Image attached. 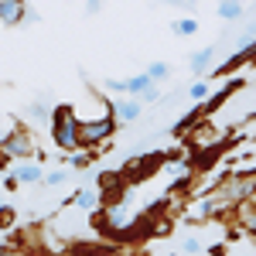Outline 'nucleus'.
I'll list each match as a JSON object with an SVG mask.
<instances>
[{
    "instance_id": "1",
    "label": "nucleus",
    "mask_w": 256,
    "mask_h": 256,
    "mask_svg": "<svg viewBox=\"0 0 256 256\" xmlns=\"http://www.w3.org/2000/svg\"><path fill=\"white\" fill-rule=\"evenodd\" d=\"M48 123H52V140H55V147L65 150V154H76V150H79V123H82V120L76 116V110H72V106H55Z\"/></svg>"
},
{
    "instance_id": "2",
    "label": "nucleus",
    "mask_w": 256,
    "mask_h": 256,
    "mask_svg": "<svg viewBox=\"0 0 256 256\" xmlns=\"http://www.w3.org/2000/svg\"><path fill=\"white\" fill-rule=\"evenodd\" d=\"M0 158L28 160V158H41V150H34V137H31L28 126H14L7 137L0 140Z\"/></svg>"
},
{
    "instance_id": "3",
    "label": "nucleus",
    "mask_w": 256,
    "mask_h": 256,
    "mask_svg": "<svg viewBox=\"0 0 256 256\" xmlns=\"http://www.w3.org/2000/svg\"><path fill=\"white\" fill-rule=\"evenodd\" d=\"M116 134V120L113 116H99V120H86L79 123V150H92L102 147L106 140Z\"/></svg>"
},
{
    "instance_id": "4",
    "label": "nucleus",
    "mask_w": 256,
    "mask_h": 256,
    "mask_svg": "<svg viewBox=\"0 0 256 256\" xmlns=\"http://www.w3.org/2000/svg\"><path fill=\"white\" fill-rule=\"evenodd\" d=\"M106 218H110V226H113V229L126 232V229L137 222V212H134L126 202H110V205H106Z\"/></svg>"
},
{
    "instance_id": "5",
    "label": "nucleus",
    "mask_w": 256,
    "mask_h": 256,
    "mask_svg": "<svg viewBox=\"0 0 256 256\" xmlns=\"http://www.w3.org/2000/svg\"><path fill=\"white\" fill-rule=\"evenodd\" d=\"M28 20V4L20 0H0V28H18Z\"/></svg>"
},
{
    "instance_id": "6",
    "label": "nucleus",
    "mask_w": 256,
    "mask_h": 256,
    "mask_svg": "<svg viewBox=\"0 0 256 256\" xmlns=\"http://www.w3.org/2000/svg\"><path fill=\"white\" fill-rule=\"evenodd\" d=\"M140 113H144V106L137 99H113L110 102V116L116 123H134V120H140Z\"/></svg>"
},
{
    "instance_id": "7",
    "label": "nucleus",
    "mask_w": 256,
    "mask_h": 256,
    "mask_svg": "<svg viewBox=\"0 0 256 256\" xmlns=\"http://www.w3.org/2000/svg\"><path fill=\"white\" fill-rule=\"evenodd\" d=\"M7 178H10L14 184H38L41 178H44V171H41V164H34V160H20V164L10 168Z\"/></svg>"
},
{
    "instance_id": "8",
    "label": "nucleus",
    "mask_w": 256,
    "mask_h": 256,
    "mask_svg": "<svg viewBox=\"0 0 256 256\" xmlns=\"http://www.w3.org/2000/svg\"><path fill=\"white\" fill-rule=\"evenodd\" d=\"M229 216L236 218V236H246V232H253L256 229V212H253V198L250 202H239L236 208L229 212Z\"/></svg>"
},
{
    "instance_id": "9",
    "label": "nucleus",
    "mask_w": 256,
    "mask_h": 256,
    "mask_svg": "<svg viewBox=\"0 0 256 256\" xmlns=\"http://www.w3.org/2000/svg\"><path fill=\"white\" fill-rule=\"evenodd\" d=\"M164 171L174 178L178 188H184V184L195 178V168H192V160H181V158H178V160H168V164H164Z\"/></svg>"
},
{
    "instance_id": "10",
    "label": "nucleus",
    "mask_w": 256,
    "mask_h": 256,
    "mask_svg": "<svg viewBox=\"0 0 256 256\" xmlns=\"http://www.w3.org/2000/svg\"><path fill=\"white\" fill-rule=\"evenodd\" d=\"M24 116L28 123H48L52 120V106H48V96H38L28 102V110H24Z\"/></svg>"
},
{
    "instance_id": "11",
    "label": "nucleus",
    "mask_w": 256,
    "mask_h": 256,
    "mask_svg": "<svg viewBox=\"0 0 256 256\" xmlns=\"http://www.w3.org/2000/svg\"><path fill=\"white\" fill-rule=\"evenodd\" d=\"M76 208H82V212H92V208H99V188H92V184H86V188H79L76 192Z\"/></svg>"
},
{
    "instance_id": "12",
    "label": "nucleus",
    "mask_w": 256,
    "mask_h": 256,
    "mask_svg": "<svg viewBox=\"0 0 256 256\" xmlns=\"http://www.w3.org/2000/svg\"><path fill=\"white\" fill-rule=\"evenodd\" d=\"M242 10H246V7H242L239 0H222V4H216V14H218L222 20H229V24L242 18Z\"/></svg>"
},
{
    "instance_id": "13",
    "label": "nucleus",
    "mask_w": 256,
    "mask_h": 256,
    "mask_svg": "<svg viewBox=\"0 0 256 256\" xmlns=\"http://www.w3.org/2000/svg\"><path fill=\"white\" fill-rule=\"evenodd\" d=\"M212 58H216V48H202V52H195V55L188 58V68H192L195 76H202V72L212 65Z\"/></svg>"
},
{
    "instance_id": "14",
    "label": "nucleus",
    "mask_w": 256,
    "mask_h": 256,
    "mask_svg": "<svg viewBox=\"0 0 256 256\" xmlns=\"http://www.w3.org/2000/svg\"><path fill=\"white\" fill-rule=\"evenodd\" d=\"M171 31H174L178 38H192V34L198 31V20H195V18H174Z\"/></svg>"
},
{
    "instance_id": "15",
    "label": "nucleus",
    "mask_w": 256,
    "mask_h": 256,
    "mask_svg": "<svg viewBox=\"0 0 256 256\" xmlns=\"http://www.w3.org/2000/svg\"><path fill=\"white\" fill-rule=\"evenodd\" d=\"M144 76H147V79H150V82H154V86H158V82H164V79H168V76H171V65H168V62H150Z\"/></svg>"
},
{
    "instance_id": "16",
    "label": "nucleus",
    "mask_w": 256,
    "mask_h": 256,
    "mask_svg": "<svg viewBox=\"0 0 256 256\" xmlns=\"http://www.w3.org/2000/svg\"><path fill=\"white\" fill-rule=\"evenodd\" d=\"M147 86H154V82H150V79H147V76H144V72H140V76H130V79H126V92H130V96L137 99L140 92L147 89Z\"/></svg>"
},
{
    "instance_id": "17",
    "label": "nucleus",
    "mask_w": 256,
    "mask_h": 256,
    "mask_svg": "<svg viewBox=\"0 0 256 256\" xmlns=\"http://www.w3.org/2000/svg\"><path fill=\"white\" fill-rule=\"evenodd\" d=\"M62 158L68 160V164H72L76 171H82V168H89V164H92V154H89V150H76V154H62Z\"/></svg>"
},
{
    "instance_id": "18",
    "label": "nucleus",
    "mask_w": 256,
    "mask_h": 256,
    "mask_svg": "<svg viewBox=\"0 0 256 256\" xmlns=\"http://www.w3.org/2000/svg\"><path fill=\"white\" fill-rule=\"evenodd\" d=\"M181 253H184V256H198V253H202V242H198L195 236H184V239H181Z\"/></svg>"
},
{
    "instance_id": "19",
    "label": "nucleus",
    "mask_w": 256,
    "mask_h": 256,
    "mask_svg": "<svg viewBox=\"0 0 256 256\" xmlns=\"http://www.w3.org/2000/svg\"><path fill=\"white\" fill-rule=\"evenodd\" d=\"M188 96L202 102V99L208 96V82H202V79H198V82H192V86H188Z\"/></svg>"
},
{
    "instance_id": "20",
    "label": "nucleus",
    "mask_w": 256,
    "mask_h": 256,
    "mask_svg": "<svg viewBox=\"0 0 256 256\" xmlns=\"http://www.w3.org/2000/svg\"><path fill=\"white\" fill-rule=\"evenodd\" d=\"M41 181H44L48 188H58V184H65V171H48Z\"/></svg>"
},
{
    "instance_id": "21",
    "label": "nucleus",
    "mask_w": 256,
    "mask_h": 256,
    "mask_svg": "<svg viewBox=\"0 0 256 256\" xmlns=\"http://www.w3.org/2000/svg\"><path fill=\"white\" fill-rule=\"evenodd\" d=\"M158 99H160L158 86H147V89H144V92H140V96H137V102H140V106H144V102H158Z\"/></svg>"
},
{
    "instance_id": "22",
    "label": "nucleus",
    "mask_w": 256,
    "mask_h": 256,
    "mask_svg": "<svg viewBox=\"0 0 256 256\" xmlns=\"http://www.w3.org/2000/svg\"><path fill=\"white\" fill-rule=\"evenodd\" d=\"M106 89H110V92H120V96H123V92H126V79H106Z\"/></svg>"
},
{
    "instance_id": "23",
    "label": "nucleus",
    "mask_w": 256,
    "mask_h": 256,
    "mask_svg": "<svg viewBox=\"0 0 256 256\" xmlns=\"http://www.w3.org/2000/svg\"><path fill=\"white\" fill-rule=\"evenodd\" d=\"M10 222H14V208L4 205V208H0V226H10Z\"/></svg>"
},
{
    "instance_id": "24",
    "label": "nucleus",
    "mask_w": 256,
    "mask_h": 256,
    "mask_svg": "<svg viewBox=\"0 0 256 256\" xmlns=\"http://www.w3.org/2000/svg\"><path fill=\"white\" fill-rule=\"evenodd\" d=\"M82 10H86V14H99L102 4H99V0H89V4H82Z\"/></svg>"
},
{
    "instance_id": "25",
    "label": "nucleus",
    "mask_w": 256,
    "mask_h": 256,
    "mask_svg": "<svg viewBox=\"0 0 256 256\" xmlns=\"http://www.w3.org/2000/svg\"><path fill=\"white\" fill-rule=\"evenodd\" d=\"M10 130H14V126H7V120H4V113H0V140L7 137V134H10Z\"/></svg>"
},
{
    "instance_id": "26",
    "label": "nucleus",
    "mask_w": 256,
    "mask_h": 256,
    "mask_svg": "<svg viewBox=\"0 0 256 256\" xmlns=\"http://www.w3.org/2000/svg\"><path fill=\"white\" fill-rule=\"evenodd\" d=\"M0 256H28V253H20V250H0Z\"/></svg>"
}]
</instances>
